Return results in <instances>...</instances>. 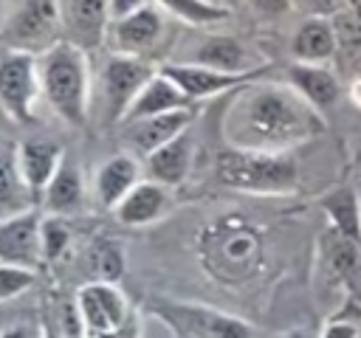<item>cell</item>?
<instances>
[{"instance_id":"7402d4cb","label":"cell","mask_w":361,"mask_h":338,"mask_svg":"<svg viewBox=\"0 0 361 338\" xmlns=\"http://www.w3.org/2000/svg\"><path fill=\"white\" fill-rule=\"evenodd\" d=\"M288 84L307 99L319 113H327L336 101H338V76L327 68V65H305V62H293L288 68Z\"/></svg>"},{"instance_id":"1f68e13d","label":"cell","mask_w":361,"mask_h":338,"mask_svg":"<svg viewBox=\"0 0 361 338\" xmlns=\"http://www.w3.org/2000/svg\"><path fill=\"white\" fill-rule=\"evenodd\" d=\"M254 14L265 17V20H276V17H285L290 8H293V0H248Z\"/></svg>"},{"instance_id":"f546056e","label":"cell","mask_w":361,"mask_h":338,"mask_svg":"<svg viewBox=\"0 0 361 338\" xmlns=\"http://www.w3.org/2000/svg\"><path fill=\"white\" fill-rule=\"evenodd\" d=\"M37 282V268L0 262V301H11Z\"/></svg>"},{"instance_id":"7a4b0ae2","label":"cell","mask_w":361,"mask_h":338,"mask_svg":"<svg viewBox=\"0 0 361 338\" xmlns=\"http://www.w3.org/2000/svg\"><path fill=\"white\" fill-rule=\"evenodd\" d=\"M217 180L245 194H290L299 189V161L293 152H265L226 146L214 158Z\"/></svg>"},{"instance_id":"8992f818","label":"cell","mask_w":361,"mask_h":338,"mask_svg":"<svg viewBox=\"0 0 361 338\" xmlns=\"http://www.w3.org/2000/svg\"><path fill=\"white\" fill-rule=\"evenodd\" d=\"M42 96L39 56L23 51H6L0 59V107L14 121L34 118V101Z\"/></svg>"},{"instance_id":"4fadbf2b","label":"cell","mask_w":361,"mask_h":338,"mask_svg":"<svg viewBox=\"0 0 361 338\" xmlns=\"http://www.w3.org/2000/svg\"><path fill=\"white\" fill-rule=\"evenodd\" d=\"M0 262L25 268L42 262V217L37 208L0 223Z\"/></svg>"},{"instance_id":"603a6c76","label":"cell","mask_w":361,"mask_h":338,"mask_svg":"<svg viewBox=\"0 0 361 338\" xmlns=\"http://www.w3.org/2000/svg\"><path fill=\"white\" fill-rule=\"evenodd\" d=\"M42 206L48 214L54 217H68V214H76L82 211L85 206V177H82V169L76 166V161L65 158L62 166L56 169L54 180L48 183V189L42 192Z\"/></svg>"},{"instance_id":"30bf717a","label":"cell","mask_w":361,"mask_h":338,"mask_svg":"<svg viewBox=\"0 0 361 338\" xmlns=\"http://www.w3.org/2000/svg\"><path fill=\"white\" fill-rule=\"evenodd\" d=\"M245 223L220 220L200 237V251L212 268H243L257 251V237L243 228Z\"/></svg>"},{"instance_id":"9c48e42d","label":"cell","mask_w":361,"mask_h":338,"mask_svg":"<svg viewBox=\"0 0 361 338\" xmlns=\"http://www.w3.org/2000/svg\"><path fill=\"white\" fill-rule=\"evenodd\" d=\"M158 70L166 73L186 93L189 101H206L226 90H240L251 82H259L268 73V68L248 70V73H228V70H217V68H206L195 62H164Z\"/></svg>"},{"instance_id":"ffe728a7","label":"cell","mask_w":361,"mask_h":338,"mask_svg":"<svg viewBox=\"0 0 361 338\" xmlns=\"http://www.w3.org/2000/svg\"><path fill=\"white\" fill-rule=\"evenodd\" d=\"M290 54H293V62H305V65H327L330 59H336L338 42H336L333 20L330 17H307L293 31Z\"/></svg>"},{"instance_id":"f1b7e54d","label":"cell","mask_w":361,"mask_h":338,"mask_svg":"<svg viewBox=\"0 0 361 338\" xmlns=\"http://www.w3.org/2000/svg\"><path fill=\"white\" fill-rule=\"evenodd\" d=\"M68 245H71V231L65 225V217L45 214L42 217V262L62 259Z\"/></svg>"},{"instance_id":"ba28073f","label":"cell","mask_w":361,"mask_h":338,"mask_svg":"<svg viewBox=\"0 0 361 338\" xmlns=\"http://www.w3.org/2000/svg\"><path fill=\"white\" fill-rule=\"evenodd\" d=\"M73 307L79 313V321L85 327V335L118 330L135 313V307L130 304V299L124 296V290L118 287V282H104V279L85 282L76 290Z\"/></svg>"},{"instance_id":"e575fe53","label":"cell","mask_w":361,"mask_h":338,"mask_svg":"<svg viewBox=\"0 0 361 338\" xmlns=\"http://www.w3.org/2000/svg\"><path fill=\"white\" fill-rule=\"evenodd\" d=\"M152 0H110V17L113 20H121V17H130L135 14L138 8L149 6Z\"/></svg>"},{"instance_id":"e0dca14e","label":"cell","mask_w":361,"mask_h":338,"mask_svg":"<svg viewBox=\"0 0 361 338\" xmlns=\"http://www.w3.org/2000/svg\"><path fill=\"white\" fill-rule=\"evenodd\" d=\"M195 65H206V68H217V70H228V73H248V70H259L268 65H259L254 59V54L248 51V45H243L237 37L231 34H209L197 42V48L192 51Z\"/></svg>"},{"instance_id":"8d00e7d4","label":"cell","mask_w":361,"mask_h":338,"mask_svg":"<svg viewBox=\"0 0 361 338\" xmlns=\"http://www.w3.org/2000/svg\"><path fill=\"white\" fill-rule=\"evenodd\" d=\"M42 338H65L62 330H56L54 324H42Z\"/></svg>"},{"instance_id":"2e32d148","label":"cell","mask_w":361,"mask_h":338,"mask_svg":"<svg viewBox=\"0 0 361 338\" xmlns=\"http://www.w3.org/2000/svg\"><path fill=\"white\" fill-rule=\"evenodd\" d=\"M169 208H172L169 189L147 177V180H141V183L113 208V217L118 220V225H127V228H147V225L164 220Z\"/></svg>"},{"instance_id":"836d02e7","label":"cell","mask_w":361,"mask_h":338,"mask_svg":"<svg viewBox=\"0 0 361 338\" xmlns=\"http://www.w3.org/2000/svg\"><path fill=\"white\" fill-rule=\"evenodd\" d=\"M310 17H336L350 6V0H305Z\"/></svg>"},{"instance_id":"ac0fdd59","label":"cell","mask_w":361,"mask_h":338,"mask_svg":"<svg viewBox=\"0 0 361 338\" xmlns=\"http://www.w3.org/2000/svg\"><path fill=\"white\" fill-rule=\"evenodd\" d=\"M141 180H144L141 163L133 155H113L99 163L93 175V192H96V200L113 211Z\"/></svg>"},{"instance_id":"d6a6232c","label":"cell","mask_w":361,"mask_h":338,"mask_svg":"<svg viewBox=\"0 0 361 338\" xmlns=\"http://www.w3.org/2000/svg\"><path fill=\"white\" fill-rule=\"evenodd\" d=\"M85 338H141V315L133 313L118 330H110V332H90Z\"/></svg>"},{"instance_id":"6da1fadb","label":"cell","mask_w":361,"mask_h":338,"mask_svg":"<svg viewBox=\"0 0 361 338\" xmlns=\"http://www.w3.org/2000/svg\"><path fill=\"white\" fill-rule=\"evenodd\" d=\"M223 132L228 146L290 152L296 144L322 135L324 118L290 84L251 82L240 87L234 104L228 107Z\"/></svg>"},{"instance_id":"d590c367","label":"cell","mask_w":361,"mask_h":338,"mask_svg":"<svg viewBox=\"0 0 361 338\" xmlns=\"http://www.w3.org/2000/svg\"><path fill=\"white\" fill-rule=\"evenodd\" d=\"M0 338H42V327H31V324H11L6 330H0Z\"/></svg>"},{"instance_id":"cb8c5ba5","label":"cell","mask_w":361,"mask_h":338,"mask_svg":"<svg viewBox=\"0 0 361 338\" xmlns=\"http://www.w3.org/2000/svg\"><path fill=\"white\" fill-rule=\"evenodd\" d=\"M34 203H37V194L31 192V186L20 172L17 146L0 149V223L31 211Z\"/></svg>"},{"instance_id":"f35d334b","label":"cell","mask_w":361,"mask_h":338,"mask_svg":"<svg viewBox=\"0 0 361 338\" xmlns=\"http://www.w3.org/2000/svg\"><path fill=\"white\" fill-rule=\"evenodd\" d=\"M276 338H307V332H302V330H290V332H282V335H276Z\"/></svg>"},{"instance_id":"5b68a950","label":"cell","mask_w":361,"mask_h":338,"mask_svg":"<svg viewBox=\"0 0 361 338\" xmlns=\"http://www.w3.org/2000/svg\"><path fill=\"white\" fill-rule=\"evenodd\" d=\"M0 39L8 51L34 56L48 54L65 39L62 0H14L0 28Z\"/></svg>"},{"instance_id":"7c38bea8","label":"cell","mask_w":361,"mask_h":338,"mask_svg":"<svg viewBox=\"0 0 361 338\" xmlns=\"http://www.w3.org/2000/svg\"><path fill=\"white\" fill-rule=\"evenodd\" d=\"M195 118H197L195 107H183V110L158 113V115H149V118H141V121H130V124H124V144L135 155L147 158L158 146H164L172 138L183 135L192 127Z\"/></svg>"},{"instance_id":"52a82bcc","label":"cell","mask_w":361,"mask_h":338,"mask_svg":"<svg viewBox=\"0 0 361 338\" xmlns=\"http://www.w3.org/2000/svg\"><path fill=\"white\" fill-rule=\"evenodd\" d=\"M152 68L141 56H127V54H113L99 76V90H102V104L104 115L113 124H121L127 110L133 107L135 96L141 87L152 79Z\"/></svg>"},{"instance_id":"5bb4252c","label":"cell","mask_w":361,"mask_h":338,"mask_svg":"<svg viewBox=\"0 0 361 338\" xmlns=\"http://www.w3.org/2000/svg\"><path fill=\"white\" fill-rule=\"evenodd\" d=\"M164 31V14L158 6H144L130 17L113 20L110 23V39L116 54H127V56H144Z\"/></svg>"},{"instance_id":"60d3db41","label":"cell","mask_w":361,"mask_h":338,"mask_svg":"<svg viewBox=\"0 0 361 338\" xmlns=\"http://www.w3.org/2000/svg\"><path fill=\"white\" fill-rule=\"evenodd\" d=\"M234 3H240V0H223V6L228 8V6H234Z\"/></svg>"},{"instance_id":"ab89813d","label":"cell","mask_w":361,"mask_h":338,"mask_svg":"<svg viewBox=\"0 0 361 338\" xmlns=\"http://www.w3.org/2000/svg\"><path fill=\"white\" fill-rule=\"evenodd\" d=\"M347 8H353L355 14H361V0H350V6Z\"/></svg>"},{"instance_id":"8fae6325","label":"cell","mask_w":361,"mask_h":338,"mask_svg":"<svg viewBox=\"0 0 361 338\" xmlns=\"http://www.w3.org/2000/svg\"><path fill=\"white\" fill-rule=\"evenodd\" d=\"M65 39L82 51H96L104 45L110 31V0H62Z\"/></svg>"},{"instance_id":"3957f363","label":"cell","mask_w":361,"mask_h":338,"mask_svg":"<svg viewBox=\"0 0 361 338\" xmlns=\"http://www.w3.org/2000/svg\"><path fill=\"white\" fill-rule=\"evenodd\" d=\"M39 79L42 96L54 107V113L71 127L87 124L90 107V65L87 51L62 39L48 54L39 56Z\"/></svg>"},{"instance_id":"b9f144b4","label":"cell","mask_w":361,"mask_h":338,"mask_svg":"<svg viewBox=\"0 0 361 338\" xmlns=\"http://www.w3.org/2000/svg\"><path fill=\"white\" fill-rule=\"evenodd\" d=\"M3 6H6V0H0V11H3Z\"/></svg>"},{"instance_id":"d4e9b609","label":"cell","mask_w":361,"mask_h":338,"mask_svg":"<svg viewBox=\"0 0 361 338\" xmlns=\"http://www.w3.org/2000/svg\"><path fill=\"white\" fill-rule=\"evenodd\" d=\"M322 208L330 220V228L361 242V194L353 186H336L322 197Z\"/></svg>"},{"instance_id":"4dcf8cb0","label":"cell","mask_w":361,"mask_h":338,"mask_svg":"<svg viewBox=\"0 0 361 338\" xmlns=\"http://www.w3.org/2000/svg\"><path fill=\"white\" fill-rule=\"evenodd\" d=\"M319 338H361V324H358V315H347V313H336Z\"/></svg>"},{"instance_id":"44dd1931","label":"cell","mask_w":361,"mask_h":338,"mask_svg":"<svg viewBox=\"0 0 361 338\" xmlns=\"http://www.w3.org/2000/svg\"><path fill=\"white\" fill-rule=\"evenodd\" d=\"M183 107H195V101L186 99V93L161 70L152 73V79L141 87V93L135 96L133 107L127 110L124 121L121 124H130V121H141V118H149V115H158V113H172V110H183Z\"/></svg>"},{"instance_id":"74e56055","label":"cell","mask_w":361,"mask_h":338,"mask_svg":"<svg viewBox=\"0 0 361 338\" xmlns=\"http://www.w3.org/2000/svg\"><path fill=\"white\" fill-rule=\"evenodd\" d=\"M353 101H355V104L361 107V79H358V82L353 84Z\"/></svg>"},{"instance_id":"4316f807","label":"cell","mask_w":361,"mask_h":338,"mask_svg":"<svg viewBox=\"0 0 361 338\" xmlns=\"http://www.w3.org/2000/svg\"><path fill=\"white\" fill-rule=\"evenodd\" d=\"M330 20L336 28V42H338L336 59L358 62L361 59V14H355L353 8H344Z\"/></svg>"},{"instance_id":"9a60e30c","label":"cell","mask_w":361,"mask_h":338,"mask_svg":"<svg viewBox=\"0 0 361 338\" xmlns=\"http://www.w3.org/2000/svg\"><path fill=\"white\" fill-rule=\"evenodd\" d=\"M62 161H65V146L59 141H54V138L34 135V138H25L23 144H17L20 172L25 177V183L31 186V192L37 194V200L42 197L48 183L54 180V175L62 166Z\"/></svg>"},{"instance_id":"277c9868","label":"cell","mask_w":361,"mask_h":338,"mask_svg":"<svg viewBox=\"0 0 361 338\" xmlns=\"http://www.w3.org/2000/svg\"><path fill=\"white\" fill-rule=\"evenodd\" d=\"M147 313L164 321L178 338H254V327L226 310L172 299V296H149Z\"/></svg>"},{"instance_id":"484cf974","label":"cell","mask_w":361,"mask_h":338,"mask_svg":"<svg viewBox=\"0 0 361 338\" xmlns=\"http://www.w3.org/2000/svg\"><path fill=\"white\" fill-rule=\"evenodd\" d=\"M152 3L186 25H212L228 17V8L217 0H152Z\"/></svg>"},{"instance_id":"83f0119b","label":"cell","mask_w":361,"mask_h":338,"mask_svg":"<svg viewBox=\"0 0 361 338\" xmlns=\"http://www.w3.org/2000/svg\"><path fill=\"white\" fill-rule=\"evenodd\" d=\"M90 265H93V270H96V279L118 282V279H121V270H124L121 245L113 242V239H99V242H93V248H90Z\"/></svg>"},{"instance_id":"d6986e66","label":"cell","mask_w":361,"mask_h":338,"mask_svg":"<svg viewBox=\"0 0 361 338\" xmlns=\"http://www.w3.org/2000/svg\"><path fill=\"white\" fill-rule=\"evenodd\" d=\"M192 155H195V144H192V135L186 130L183 135H178L169 144L149 152L144 158V172L149 180H155L166 189L180 186L192 172Z\"/></svg>"}]
</instances>
